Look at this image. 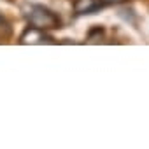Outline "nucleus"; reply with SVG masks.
Masks as SVG:
<instances>
[{
    "mask_svg": "<svg viewBox=\"0 0 149 149\" xmlns=\"http://www.w3.org/2000/svg\"><path fill=\"white\" fill-rule=\"evenodd\" d=\"M21 42H25V44H28V42H32V44H42V42H54L51 37H47L46 33H44V30H40V28H28L25 33H23V37H21Z\"/></svg>",
    "mask_w": 149,
    "mask_h": 149,
    "instance_id": "3",
    "label": "nucleus"
},
{
    "mask_svg": "<svg viewBox=\"0 0 149 149\" xmlns=\"http://www.w3.org/2000/svg\"><path fill=\"white\" fill-rule=\"evenodd\" d=\"M105 4H119V2H125V0H104Z\"/></svg>",
    "mask_w": 149,
    "mask_h": 149,
    "instance_id": "4",
    "label": "nucleus"
},
{
    "mask_svg": "<svg viewBox=\"0 0 149 149\" xmlns=\"http://www.w3.org/2000/svg\"><path fill=\"white\" fill-rule=\"evenodd\" d=\"M105 6L104 0H76L74 2V11L77 14H95Z\"/></svg>",
    "mask_w": 149,
    "mask_h": 149,
    "instance_id": "2",
    "label": "nucleus"
},
{
    "mask_svg": "<svg viewBox=\"0 0 149 149\" xmlns=\"http://www.w3.org/2000/svg\"><path fill=\"white\" fill-rule=\"evenodd\" d=\"M25 18L28 19V23L33 28H40V30H51V28H60L61 21L58 18V14H54L53 11H49L44 6L39 4H30L25 7Z\"/></svg>",
    "mask_w": 149,
    "mask_h": 149,
    "instance_id": "1",
    "label": "nucleus"
}]
</instances>
